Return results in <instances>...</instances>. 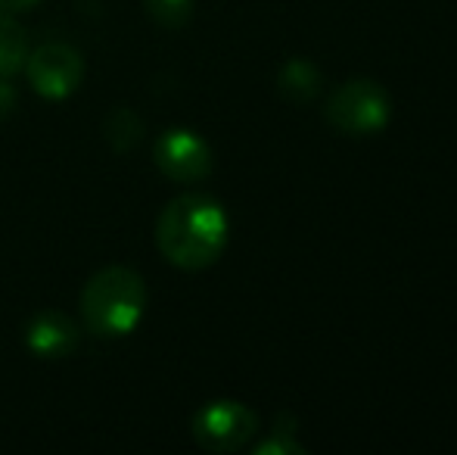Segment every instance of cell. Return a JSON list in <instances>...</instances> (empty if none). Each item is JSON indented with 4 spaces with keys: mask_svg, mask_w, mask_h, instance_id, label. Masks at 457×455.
Returning <instances> with one entry per match:
<instances>
[{
    "mask_svg": "<svg viewBox=\"0 0 457 455\" xmlns=\"http://www.w3.org/2000/svg\"><path fill=\"white\" fill-rule=\"evenodd\" d=\"M230 237L224 206L209 194H181L159 213L156 247L175 268L203 272L221 259Z\"/></svg>",
    "mask_w": 457,
    "mask_h": 455,
    "instance_id": "obj_1",
    "label": "cell"
},
{
    "mask_svg": "<svg viewBox=\"0 0 457 455\" xmlns=\"http://www.w3.org/2000/svg\"><path fill=\"white\" fill-rule=\"evenodd\" d=\"M146 281L128 265H109L91 274L81 291V322L96 337H128L146 316Z\"/></svg>",
    "mask_w": 457,
    "mask_h": 455,
    "instance_id": "obj_2",
    "label": "cell"
},
{
    "mask_svg": "<svg viewBox=\"0 0 457 455\" xmlns=\"http://www.w3.org/2000/svg\"><path fill=\"white\" fill-rule=\"evenodd\" d=\"M327 122L339 134L349 138H367L379 134L392 119V97L379 81L373 79H349L339 85L327 100Z\"/></svg>",
    "mask_w": 457,
    "mask_h": 455,
    "instance_id": "obj_3",
    "label": "cell"
},
{
    "mask_svg": "<svg viewBox=\"0 0 457 455\" xmlns=\"http://www.w3.org/2000/svg\"><path fill=\"white\" fill-rule=\"evenodd\" d=\"M193 440L209 452H237L259 434V415L237 400H212L193 415Z\"/></svg>",
    "mask_w": 457,
    "mask_h": 455,
    "instance_id": "obj_4",
    "label": "cell"
},
{
    "mask_svg": "<svg viewBox=\"0 0 457 455\" xmlns=\"http://www.w3.org/2000/svg\"><path fill=\"white\" fill-rule=\"evenodd\" d=\"M25 72L44 100H66L85 81V56L66 41H44L29 50Z\"/></svg>",
    "mask_w": 457,
    "mask_h": 455,
    "instance_id": "obj_5",
    "label": "cell"
},
{
    "mask_svg": "<svg viewBox=\"0 0 457 455\" xmlns=\"http://www.w3.org/2000/svg\"><path fill=\"white\" fill-rule=\"evenodd\" d=\"M153 163L171 181L193 184L209 178L215 159H212V147L203 134H196L193 128H169L153 144Z\"/></svg>",
    "mask_w": 457,
    "mask_h": 455,
    "instance_id": "obj_6",
    "label": "cell"
},
{
    "mask_svg": "<svg viewBox=\"0 0 457 455\" xmlns=\"http://www.w3.org/2000/svg\"><path fill=\"white\" fill-rule=\"evenodd\" d=\"M22 343L37 358H69L81 346V331L72 316L60 309H41L25 322Z\"/></svg>",
    "mask_w": 457,
    "mask_h": 455,
    "instance_id": "obj_7",
    "label": "cell"
},
{
    "mask_svg": "<svg viewBox=\"0 0 457 455\" xmlns=\"http://www.w3.org/2000/svg\"><path fill=\"white\" fill-rule=\"evenodd\" d=\"M324 88V79H320V69L314 63L302 60V56H293L280 66V75H277V91H280L283 100L289 104H312L314 97Z\"/></svg>",
    "mask_w": 457,
    "mask_h": 455,
    "instance_id": "obj_8",
    "label": "cell"
},
{
    "mask_svg": "<svg viewBox=\"0 0 457 455\" xmlns=\"http://www.w3.org/2000/svg\"><path fill=\"white\" fill-rule=\"evenodd\" d=\"M103 138L112 153H131L144 140V119L131 106H112L103 119Z\"/></svg>",
    "mask_w": 457,
    "mask_h": 455,
    "instance_id": "obj_9",
    "label": "cell"
},
{
    "mask_svg": "<svg viewBox=\"0 0 457 455\" xmlns=\"http://www.w3.org/2000/svg\"><path fill=\"white\" fill-rule=\"evenodd\" d=\"M29 60V35L12 19V13L0 10V79H12L25 69Z\"/></svg>",
    "mask_w": 457,
    "mask_h": 455,
    "instance_id": "obj_10",
    "label": "cell"
},
{
    "mask_svg": "<svg viewBox=\"0 0 457 455\" xmlns=\"http://www.w3.org/2000/svg\"><path fill=\"white\" fill-rule=\"evenodd\" d=\"M193 6H196V0H144L146 16L169 31H178L190 22Z\"/></svg>",
    "mask_w": 457,
    "mask_h": 455,
    "instance_id": "obj_11",
    "label": "cell"
},
{
    "mask_svg": "<svg viewBox=\"0 0 457 455\" xmlns=\"http://www.w3.org/2000/svg\"><path fill=\"white\" fill-rule=\"evenodd\" d=\"M255 455H305V446L287 431H274L265 443L255 446Z\"/></svg>",
    "mask_w": 457,
    "mask_h": 455,
    "instance_id": "obj_12",
    "label": "cell"
},
{
    "mask_svg": "<svg viewBox=\"0 0 457 455\" xmlns=\"http://www.w3.org/2000/svg\"><path fill=\"white\" fill-rule=\"evenodd\" d=\"M16 106H19V91L12 88L10 79H0V122L16 113Z\"/></svg>",
    "mask_w": 457,
    "mask_h": 455,
    "instance_id": "obj_13",
    "label": "cell"
},
{
    "mask_svg": "<svg viewBox=\"0 0 457 455\" xmlns=\"http://www.w3.org/2000/svg\"><path fill=\"white\" fill-rule=\"evenodd\" d=\"M41 4V0H0V10L4 13H29V10H35V6Z\"/></svg>",
    "mask_w": 457,
    "mask_h": 455,
    "instance_id": "obj_14",
    "label": "cell"
}]
</instances>
